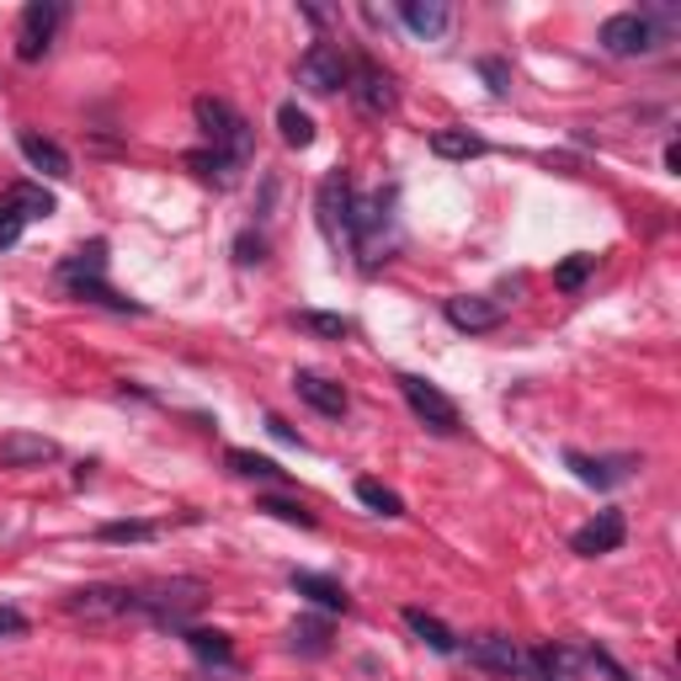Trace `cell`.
<instances>
[{"label":"cell","mask_w":681,"mask_h":681,"mask_svg":"<svg viewBox=\"0 0 681 681\" xmlns=\"http://www.w3.org/2000/svg\"><path fill=\"white\" fill-rule=\"evenodd\" d=\"M192 117H197L203 138L214 144L218 155H229L235 165L250 161V149H256V134H250V123L235 107H229L224 96H197V102H192Z\"/></svg>","instance_id":"obj_2"},{"label":"cell","mask_w":681,"mask_h":681,"mask_svg":"<svg viewBox=\"0 0 681 681\" xmlns=\"http://www.w3.org/2000/svg\"><path fill=\"white\" fill-rule=\"evenodd\" d=\"M597 43L612 59H639V54H654V49H660L654 28L639 17V11H618V17H607L601 32H597Z\"/></svg>","instance_id":"obj_7"},{"label":"cell","mask_w":681,"mask_h":681,"mask_svg":"<svg viewBox=\"0 0 681 681\" xmlns=\"http://www.w3.org/2000/svg\"><path fill=\"white\" fill-rule=\"evenodd\" d=\"M22 229H28L22 208H17V203H0V250L17 246V240H22Z\"/></svg>","instance_id":"obj_35"},{"label":"cell","mask_w":681,"mask_h":681,"mask_svg":"<svg viewBox=\"0 0 681 681\" xmlns=\"http://www.w3.org/2000/svg\"><path fill=\"white\" fill-rule=\"evenodd\" d=\"M187 171H197L203 182H218V187H229L240 165L229 161V155H218V149H192V155H187Z\"/></svg>","instance_id":"obj_26"},{"label":"cell","mask_w":681,"mask_h":681,"mask_svg":"<svg viewBox=\"0 0 681 681\" xmlns=\"http://www.w3.org/2000/svg\"><path fill=\"white\" fill-rule=\"evenodd\" d=\"M59 22H64V6H59V0H32L28 11H22V28H17V59H22V64H38V59L49 54Z\"/></svg>","instance_id":"obj_10"},{"label":"cell","mask_w":681,"mask_h":681,"mask_svg":"<svg viewBox=\"0 0 681 681\" xmlns=\"http://www.w3.org/2000/svg\"><path fill=\"white\" fill-rule=\"evenodd\" d=\"M96 538L102 544H149L155 538V522H102Z\"/></svg>","instance_id":"obj_33"},{"label":"cell","mask_w":681,"mask_h":681,"mask_svg":"<svg viewBox=\"0 0 681 681\" xmlns=\"http://www.w3.org/2000/svg\"><path fill=\"white\" fill-rule=\"evenodd\" d=\"M522 677H527V681H559V677H554V671H548V665H544V660H538L533 650H527V660H522Z\"/></svg>","instance_id":"obj_40"},{"label":"cell","mask_w":681,"mask_h":681,"mask_svg":"<svg viewBox=\"0 0 681 681\" xmlns=\"http://www.w3.org/2000/svg\"><path fill=\"white\" fill-rule=\"evenodd\" d=\"M6 203H17V208H22V218H49V214L59 208V203H54V192H49V187H38V182H17Z\"/></svg>","instance_id":"obj_28"},{"label":"cell","mask_w":681,"mask_h":681,"mask_svg":"<svg viewBox=\"0 0 681 681\" xmlns=\"http://www.w3.org/2000/svg\"><path fill=\"white\" fill-rule=\"evenodd\" d=\"M96 277H107V240H91V246H81L75 256L59 261V282L64 288H81V282H96Z\"/></svg>","instance_id":"obj_17"},{"label":"cell","mask_w":681,"mask_h":681,"mask_svg":"<svg viewBox=\"0 0 681 681\" xmlns=\"http://www.w3.org/2000/svg\"><path fill=\"white\" fill-rule=\"evenodd\" d=\"M597 272V256H570V261H559V272H554V288H565V293H575V288H586V277Z\"/></svg>","instance_id":"obj_34"},{"label":"cell","mask_w":681,"mask_h":681,"mask_svg":"<svg viewBox=\"0 0 681 681\" xmlns=\"http://www.w3.org/2000/svg\"><path fill=\"white\" fill-rule=\"evenodd\" d=\"M347 91H352L357 112H368V117H389V112L400 107L394 75H389V70H379L373 59H357V64H352V81H347Z\"/></svg>","instance_id":"obj_9"},{"label":"cell","mask_w":681,"mask_h":681,"mask_svg":"<svg viewBox=\"0 0 681 681\" xmlns=\"http://www.w3.org/2000/svg\"><path fill=\"white\" fill-rule=\"evenodd\" d=\"M235 261H240V267H261V261H267V240L246 229V235L235 240Z\"/></svg>","instance_id":"obj_36"},{"label":"cell","mask_w":681,"mask_h":681,"mask_svg":"<svg viewBox=\"0 0 681 681\" xmlns=\"http://www.w3.org/2000/svg\"><path fill=\"white\" fill-rule=\"evenodd\" d=\"M405 628L426 644V650L436 654H458V633L442 623V618H432V612H421V607H405Z\"/></svg>","instance_id":"obj_21"},{"label":"cell","mask_w":681,"mask_h":681,"mask_svg":"<svg viewBox=\"0 0 681 681\" xmlns=\"http://www.w3.org/2000/svg\"><path fill=\"white\" fill-rule=\"evenodd\" d=\"M256 512H267V517L288 522V527H303V533H314V512H303L299 501H288V495H261V501H256Z\"/></svg>","instance_id":"obj_32"},{"label":"cell","mask_w":681,"mask_h":681,"mask_svg":"<svg viewBox=\"0 0 681 681\" xmlns=\"http://www.w3.org/2000/svg\"><path fill=\"white\" fill-rule=\"evenodd\" d=\"M586 660H591L597 671H607V677H612V681H633V677H628V671H623V665H618V660H612V654H607V650H591V654H586Z\"/></svg>","instance_id":"obj_39"},{"label":"cell","mask_w":681,"mask_h":681,"mask_svg":"<svg viewBox=\"0 0 681 681\" xmlns=\"http://www.w3.org/2000/svg\"><path fill=\"white\" fill-rule=\"evenodd\" d=\"M22 155H28V165L32 171H43V176H54V182H64L70 176V155L59 149L54 138H43V134H32V128H22Z\"/></svg>","instance_id":"obj_20"},{"label":"cell","mask_w":681,"mask_h":681,"mask_svg":"<svg viewBox=\"0 0 681 681\" xmlns=\"http://www.w3.org/2000/svg\"><path fill=\"white\" fill-rule=\"evenodd\" d=\"M442 314H447V326L453 330H468V336H485L506 320V303L495 299H479V293H458V299L442 303Z\"/></svg>","instance_id":"obj_13"},{"label":"cell","mask_w":681,"mask_h":681,"mask_svg":"<svg viewBox=\"0 0 681 681\" xmlns=\"http://www.w3.org/2000/svg\"><path fill=\"white\" fill-rule=\"evenodd\" d=\"M75 299L85 303H102V309H117V314H144V303L138 299H123V293H112L107 277H96V282H81V288H70Z\"/></svg>","instance_id":"obj_29"},{"label":"cell","mask_w":681,"mask_h":681,"mask_svg":"<svg viewBox=\"0 0 681 681\" xmlns=\"http://www.w3.org/2000/svg\"><path fill=\"white\" fill-rule=\"evenodd\" d=\"M288 650L303 654V660L330 654V623L326 618H293V623H288Z\"/></svg>","instance_id":"obj_22"},{"label":"cell","mask_w":681,"mask_h":681,"mask_svg":"<svg viewBox=\"0 0 681 681\" xmlns=\"http://www.w3.org/2000/svg\"><path fill=\"white\" fill-rule=\"evenodd\" d=\"M479 75L491 81L495 96H506V91H512V70H506V59H479Z\"/></svg>","instance_id":"obj_37"},{"label":"cell","mask_w":681,"mask_h":681,"mask_svg":"<svg viewBox=\"0 0 681 681\" xmlns=\"http://www.w3.org/2000/svg\"><path fill=\"white\" fill-rule=\"evenodd\" d=\"M400 22H405L415 38H442V32L453 28V11H447L442 0H405V6H400Z\"/></svg>","instance_id":"obj_19"},{"label":"cell","mask_w":681,"mask_h":681,"mask_svg":"<svg viewBox=\"0 0 681 681\" xmlns=\"http://www.w3.org/2000/svg\"><path fill=\"white\" fill-rule=\"evenodd\" d=\"M665 171H671V176L681 171V144H665Z\"/></svg>","instance_id":"obj_42"},{"label":"cell","mask_w":681,"mask_h":681,"mask_svg":"<svg viewBox=\"0 0 681 681\" xmlns=\"http://www.w3.org/2000/svg\"><path fill=\"white\" fill-rule=\"evenodd\" d=\"M565 464L575 468V479H580V485L612 491V485H623L628 474L639 468V458H586V453H565Z\"/></svg>","instance_id":"obj_15"},{"label":"cell","mask_w":681,"mask_h":681,"mask_svg":"<svg viewBox=\"0 0 681 681\" xmlns=\"http://www.w3.org/2000/svg\"><path fill=\"white\" fill-rule=\"evenodd\" d=\"M400 394H405V405L415 410V421H426L436 436H453L458 426H464V415H458V405L436 389V383H426V379H415V373H400Z\"/></svg>","instance_id":"obj_5"},{"label":"cell","mask_w":681,"mask_h":681,"mask_svg":"<svg viewBox=\"0 0 681 681\" xmlns=\"http://www.w3.org/2000/svg\"><path fill=\"white\" fill-rule=\"evenodd\" d=\"M464 654H468V665L495 671V677H522V660H527V650H522L517 639H506V633H474Z\"/></svg>","instance_id":"obj_11"},{"label":"cell","mask_w":681,"mask_h":681,"mask_svg":"<svg viewBox=\"0 0 681 681\" xmlns=\"http://www.w3.org/2000/svg\"><path fill=\"white\" fill-rule=\"evenodd\" d=\"M432 149L442 155V161H474V155H485V138L468 134V128H436Z\"/></svg>","instance_id":"obj_24"},{"label":"cell","mask_w":681,"mask_h":681,"mask_svg":"<svg viewBox=\"0 0 681 681\" xmlns=\"http://www.w3.org/2000/svg\"><path fill=\"white\" fill-rule=\"evenodd\" d=\"M64 612H70V618H85V623L128 618V612H134V586H81V591L64 597Z\"/></svg>","instance_id":"obj_8"},{"label":"cell","mask_w":681,"mask_h":681,"mask_svg":"<svg viewBox=\"0 0 681 681\" xmlns=\"http://www.w3.org/2000/svg\"><path fill=\"white\" fill-rule=\"evenodd\" d=\"M394 192H373V197H357L352 214V250H362V267L373 272L379 261H389L394 250Z\"/></svg>","instance_id":"obj_3"},{"label":"cell","mask_w":681,"mask_h":681,"mask_svg":"<svg viewBox=\"0 0 681 681\" xmlns=\"http://www.w3.org/2000/svg\"><path fill=\"white\" fill-rule=\"evenodd\" d=\"M182 639H187V650L197 654V660H208V665H235L229 633H218V628H182Z\"/></svg>","instance_id":"obj_23"},{"label":"cell","mask_w":681,"mask_h":681,"mask_svg":"<svg viewBox=\"0 0 681 681\" xmlns=\"http://www.w3.org/2000/svg\"><path fill=\"white\" fill-rule=\"evenodd\" d=\"M293 591H299V597H309L314 607H326V612H352V597H347V586H341V580H330V575L293 570Z\"/></svg>","instance_id":"obj_18"},{"label":"cell","mask_w":681,"mask_h":681,"mask_svg":"<svg viewBox=\"0 0 681 681\" xmlns=\"http://www.w3.org/2000/svg\"><path fill=\"white\" fill-rule=\"evenodd\" d=\"M314 214H320V235L336 250H352V214H357V192L347 171H330L320 192H314Z\"/></svg>","instance_id":"obj_4"},{"label":"cell","mask_w":681,"mask_h":681,"mask_svg":"<svg viewBox=\"0 0 681 681\" xmlns=\"http://www.w3.org/2000/svg\"><path fill=\"white\" fill-rule=\"evenodd\" d=\"M277 128H282V144H288V149H309V144H314V117H309L299 102H282V107H277Z\"/></svg>","instance_id":"obj_25"},{"label":"cell","mask_w":681,"mask_h":681,"mask_svg":"<svg viewBox=\"0 0 681 681\" xmlns=\"http://www.w3.org/2000/svg\"><path fill=\"white\" fill-rule=\"evenodd\" d=\"M267 432H272L277 442H293V447H303V436L293 432V426H288V421H282V415H267Z\"/></svg>","instance_id":"obj_41"},{"label":"cell","mask_w":681,"mask_h":681,"mask_svg":"<svg viewBox=\"0 0 681 681\" xmlns=\"http://www.w3.org/2000/svg\"><path fill=\"white\" fill-rule=\"evenodd\" d=\"M357 501L368 512H379V517H405V501L389 491V485H379V479H357Z\"/></svg>","instance_id":"obj_31"},{"label":"cell","mask_w":681,"mask_h":681,"mask_svg":"<svg viewBox=\"0 0 681 681\" xmlns=\"http://www.w3.org/2000/svg\"><path fill=\"white\" fill-rule=\"evenodd\" d=\"M623 538H628L623 512H597V517H591L570 538V548L580 554V559H601V554H618V548H623Z\"/></svg>","instance_id":"obj_12"},{"label":"cell","mask_w":681,"mask_h":681,"mask_svg":"<svg viewBox=\"0 0 681 681\" xmlns=\"http://www.w3.org/2000/svg\"><path fill=\"white\" fill-rule=\"evenodd\" d=\"M293 389H299L303 405H314L320 415H347V405H352L341 383L326 379V373H309V368H303V373H293Z\"/></svg>","instance_id":"obj_16"},{"label":"cell","mask_w":681,"mask_h":681,"mask_svg":"<svg viewBox=\"0 0 681 681\" xmlns=\"http://www.w3.org/2000/svg\"><path fill=\"white\" fill-rule=\"evenodd\" d=\"M352 81V59L341 54L336 43H309L299 54V85L303 91H314V96H336V91H347Z\"/></svg>","instance_id":"obj_6"},{"label":"cell","mask_w":681,"mask_h":681,"mask_svg":"<svg viewBox=\"0 0 681 681\" xmlns=\"http://www.w3.org/2000/svg\"><path fill=\"white\" fill-rule=\"evenodd\" d=\"M59 458L54 436H32V432H11L0 436V468H43Z\"/></svg>","instance_id":"obj_14"},{"label":"cell","mask_w":681,"mask_h":681,"mask_svg":"<svg viewBox=\"0 0 681 681\" xmlns=\"http://www.w3.org/2000/svg\"><path fill=\"white\" fill-rule=\"evenodd\" d=\"M203 601H208V586L192 580V575L134 586V612H144L149 623H161V628H187V618L203 607Z\"/></svg>","instance_id":"obj_1"},{"label":"cell","mask_w":681,"mask_h":681,"mask_svg":"<svg viewBox=\"0 0 681 681\" xmlns=\"http://www.w3.org/2000/svg\"><path fill=\"white\" fill-rule=\"evenodd\" d=\"M293 326L309 330V336H326V341H347V336H352V320H347V314H320V309H299Z\"/></svg>","instance_id":"obj_27"},{"label":"cell","mask_w":681,"mask_h":681,"mask_svg":"<svg viewBox=\"0 0 681 681\" xmlns=\"http://www.w3.org/2000/svg\"><path fill=\"white\" fill-rule=\"evenodd\" d=\"M17 633H28V618L17 607H0V639H17Z\"/></svg>","instance_id":"obj_38"},{"label":"cell","mask_w":681,"mask_h":681,"mask_svg":"<svg viewBox=\"0 0 681 681\" xmlns=\"http://www.w3.org/2000/svg\"><path fill=\"white\" fill-rule=\"evenodd\" d=\"M224 464L235 468L240 479H282V468H277L272 458H261V453H250V447H229Z\"/></svg>","instance_id":"obj_30"}]
</instances>
